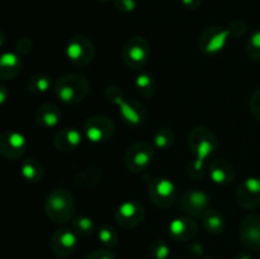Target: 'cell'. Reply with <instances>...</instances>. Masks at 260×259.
I'll use <instances>...</instances> for the list:
<instances>
[{"mask_svg":"<svg viewBox=\"0 0 260 259\" xmlns=\"http://www.w3.org/2000/svg\"><path fill=\"white\" fill-rule=\"evenodd\" d=\"M217 137L206 127H194L188 135V146L194 157L188 165V175L200 179L205 174L206 163L217 150Z\"/></svg>","mask_w":260,"mask_h":259,"instance_id":"cell-1","label":"cell"},{"mask_svg":"<svg viewBox=\"0 0 260 259\" xmlns=\"http://www.w3.org/2000/svg\"><path fill=\"white\" fill-rule=\"evenodd\" d=\"M104 94H106L107 101L118 108V113L124 123L129 126H140L145 121V117H146L145 107L136 99L126 98L121 88L116 85H109L107 86Z\"/></svg>","mask_w":260,"mask_h":259,"instance_id":"cell-2","label":"cell"},{"mask_svg":"<svg viewBox=\"0 0 260 259\" xmlns=\"http://www.w3.org/2000/svg\"><path fill=\"white\" fill-rule=\"evenodd\" d=\"M47 217L56 223L70 222L75 212L74 196L65 188H56L51 190L45 202Z\"/></svg>","mask_w":260,"mask_h":259,"instance_id":"cell-3","label":"cell"},{"mask_svg":"<svg viewBox=\"0 0 260 259\" xmlns=\"http://www.w3.org/2000/svg\"><path fill=\"white\" fill-rule=\"evenodd\" d=\"M90 89L89 80L81 74H66L56 80L55 93L66 104H78L86 98Z\"/></svg>","mask_w":260,"mask_h":259,"instance_id":"cell-4","label":"cell"},{"mask_svg":"<svg viewBox=\"0 0 260 259\" xmlns=\"http://www.w3.org/2000/svg\"><path fill=\"white\" fill-rule=\"evenodd\" d=\"M150 57V45L142 36H132L122 47V60L134 70H140Z\"/></svg>","mask_w":260,"mask_h":259,"instance_id":"cell-5","label":"cell"},{"mask_svg":"<svg viewBox=\"0 0 260 259\" xmlns=\"http://www.w3.org/2000/svg\"><path fill=\"white\" fill-rule=\"evenodd\" d=\"M230 37H234L231 25L229 27L211 25L202 32L198 41V46L206 55H216L226 47Z\"/></svg>","mask_w":260,"mask_h":259,"instance_id":"cell-6","label":"cell"},{"mask_svg":"<svg viewBox=\"0 0 260 259\" xmlns=\"http://www.w3.org/2000/svg\"><path fill=\"white\" fill-rule=\"evenodd\" d=\"M147 192L152 203L160 208H169L177 198L175 184L168 178H149Z\"/></svg>","mask_w":260,"mask_h":259,"instance_id":"cell-7","label":"cell"},{"mask_svg":"<svg viewBox=\"0 0 260 259\" xmlns=\"http://www.w3.org/2000/svg\"><path fill=\"white\" fill-rule=\"evenodd\" d=\"M154 149L146 141H136L126 150L124 165L132 173H141L151 165Z\"/></svg>","mask_w":260,"mask_h":259,"instance_id":"cell-8","label":"cell"},{"mask_svg":"<svg viewBox=\"0 0 260 259\" xmlns=\"http://www.w3.org/2000/svg\"><path fill=\"white\" fill-rule=\"evenodd\" d=\"M116 131L113 119L104 114H94L89 117L84 123L85 137L93 144H101L111 139Z\"/></svg>","mask_w":260,"mask_h":259,"instance_id":"cell-9","label":"cell"},{"mask_svg":"<svg viewBox=\"0 0 260 259\" xmlns=\"http://www.w3.org/2000/svg\"><path fill=\"white\" fill-rule=\"evenodd\" d=\"M95 48L93 42L85 36H74L66 46V56L73 65L84 68L93 61Z\"/></svg>","mask_w":260,"mask_h":259,"instance_id":"cell-10","label":"cell"},{"mask_svg":"<svg viewBox=\"0 0 260 259\" xmlns=\"http://www.w3.org/2000/svg\"><path fill=\"white\" fill-rule=\"evenodd\" d=\"M28 142L23 134L4 131L0 134V155L8 160H18L27 151Z\"/></svg>","mask_w":260,"mask_h":259,"instance_id":"cell-11","label":"cell"},{"mask_svg":"<svg viewBox=\"0 0 260 259\" xmlns=\"http://www.w3.org/2000/svg\"><path fill=\"white\" fill-rule=\"evenodd\" d=\"M179 205L185 216L200 218L210 208V197L201 189H189L183 193Z\"/></svg>","mask_w":260,"mask_h":259,"instance_id":"cell-12","label":"cell"},{"mask_svg":"<svg viewBox=\"0 0 260 259\" xmlns=\"http://www.w3.org/2000/svg\"><path fill=\"white\" fill-rule=\"evenodd\" d=\"M114 218L123 229H135L144 221L145 208L136 201H124L114 211Z\"/></svg>","mask_w":260,"mask_h":259,"instance_id":"cell-13","label":"cell"},{"mask_svg":"<svg viewBox=\"0 0 260 259\" xmlns=\"http://www.w3.org/2000/svg\"><path fill=\"white\" fill-rule=\"evenodd\" d=\"M78 246V235L73 229L61 228L57 229L55 233L51 235L50 248L55 255L60 258L70 256L75 251Z\"/></svg>","mask_w":260,"mask_h":259,"instance_id":"cell-14","label":"cell"},{"mask_svg":"<svg viewBox=\"0 0 260 259\" xmlns=\"http://www.w3.org/2000/svg\"><path fill=\"white\" fill-rule=\"evenodd\" d=\"M236 201L245 210H254L260 206V179L255 177L246 178L236 190Z\"/></svg>","mask_w":260,"mask_h":259,"instance_id":"cell-15","label":"cell"},{"mask_svg":"<svg viewBox=\"0 0 260 259\" xmlns=\"http://www.w3.org/2000/svg\"><path fill=\"white\" fill-rule=\"evenodd\" d=\"M240 240L251 250H260V213H250L241 221L239 229Z\"/></svg>","mask_w":260,"mask_h":259,"instance_id":"cell-16","label":"cell"},{"mask_svg":"<svg viewBox=\"0 0 260 259\" xmlns=\"http://www.w3.org/2000/svg\"><path fill=\"white\" fill-rule=\"evenodd\" d=\"M168 230L173 240L185 243V241H190L197 235L198 225L189 216H179L170 221Z\"/></svg>","mask_w":260,"mask_h":259,"instance_id":"cell-17","label":"cell"},{"mask_svg":"<svg viewBox=\"0 0 260 259\" xmlns=\"http://www.w3.org/2000/svg\"><path fill=\"white\" fill-rule=\"evenodd\" d=\"M83 142V135L74 127H66L56 132L53 137V145L58 151H75Z\"/></svg>","mask_w":260,"mask_h":259,"instance_id":"cell-18","label":"cell"},{"mask_svg":"<svg viewBox=\"0 0 260 259\" xmlns=\"http://www.w3.org/2000/svg\"><path fill=\"white\" fill-rule=\"evenodd\" d=\"M208 175L215 184L228 185L235 178V170L228 160L216 159L208 167Z\"/></svg>","mask_w":260,"mask_h":259,"instance_id":"cell-19","label":"cell"},{"mask_svg":"<svg viewBox=\"0 0 260 259\" xmlns=\"http://www.w3.org/2000/svg\"><path fill=\"white\" fill-rule=\"evenodd\" d=\"M61 113L60 108L56 104L45 103L40 106L36 111V121L43 128H55L61 122Z\"/></svg>","mask_w":260,"mask_h":259,"instance_id":"cell-20","label":"cell"},{"mask_svg":"<svg viewBox=\"0 0 260 259\" xmlns=\"http://www.w3.org/2000/svg\"><path fill=\"white\" fill-rule=\"evenodd\" d=\"M22 60L17 52H4L0 55V79L12 80L22 71Z\"/></svg>","mask_w":260,"mask_h":259,"instance_id":"cell-21","label":"cell"},{"mask_svg":"<svg viewBox=\"0 0 260 259\" xmlns=\"http://www.w3.org/2000/svg\"><path fill=\"white\" fill-rule=\"evenodd\" d=\"M203 228L208 234H213V235H218L225 230V217L222 213L215 208H208L202 216Z\"/></svg>","mask_w":260,"mask_h":259,"instance_id":"cell-22","label":"cell"},{"mask_svg":"<svg viewBox=\"0 0 260 259\" xmlns=\"http://www.w3.org/2000/svg\"><path fill=\"white\" fill-rule=\"evenodd\" d=\"M135 88L137 93L144 98L149 99L156 94V81L149 73H140L135 79Z\"/></svg>","mask_w":260,"mask_h":259,"instance_id":"cell-23","label":"cell"},{"mask_svg":"<svg viewBox=\"0 0 260 259\" xmlns=\"http://www.w3.org/2000/svg\"><path fill=\"white\" fill-rule=\"evenodd\" d=\"M20 174L27 182L38 183L42 180L43 168L36 159H24L20 163Z\"/></svg>","mask_w":260,"mask_h":259,"instance_id":"cell-24","label":"cell"},{"mask_svg":"<svg viewBox=\"0 0 260 259\" xmlns=\"http://www.w3.org/2000/svg\"><path fill=\"white\" fill-rule=\"evenodd\" d=\"M175 142V132L169 127H162L159 128L154 134L152 137V144L159 150H168L174 145Z\"/></svg>","mask_w":260,"mask_h":259,"instance_id":"cell-25","label":"cell"},{"mask_svg":"<svg viewBox=\"0 0 260 259\" xmlns=\"http://www.w3.org/2000/svg\"><path fill=\"white\" fill-rule=\"evenodd\" d=\"M52 85V78L45 74H35L30 76L28 80L27 86L30 93L35 94H43L48 91V89Z\"/></svg>","mask_w":260,"mask_h":259,"instance_id":"cell-26","label":"cell"},{"mask_svg":"<svg viewBox=\"0 0 260 259\" xmlns=\"http://www.w3.org/2000/svg\"><path fill=\"white\" fill-rule=\"evenodd\" d=\"M71 228L75 231L76 235L84 236V238L91 235L95 230L94 221L88 216H76V217H74L71 220Z\"/></svg>","mask_w":260,"mask_h":259,"instance_id":"cell-27","label":"cell"},{"mask_svg":"<svg viewBox=\"0 0 260 259\" xmlns=\"http://www.w3.org/2000/svg\"><path fill=\"white\" fill-rule=\"evenodd\" d=\"M98 239L104 246L114 248L118 243V233L112 225H102L98 230Z\"/></svg>","mask_w":260,"mask_h":259,"instance_id":"cell-28","label":"cell"},{"mask_svg":"<svg viewBox=\"0 0 260 259\" xmlns=\"http://www.w3.org/2000/svg\"><path fill=\"white\" fill-rule=\"evenodd\" d=\"M150 256L151 259H169L170 248L169 244L162 239H156L150 246Z\"/></svg>","mask_w":260,"mask_h":259,"instance_id":"cell-29","label":"cell"},{"mask_svg":"<svg viewBox=\"0 0 260 259\" xmlns=\"http://www.w3.org/2000/svg\"><path fill=\"white\" fill-rule=\"evenodd\" d=\"M101 180V174L96 169H85L84 172L79 173L75 178V183L83 187H91Z\"/></svg>","mask_w":260,"mask_h":259,"instance_id":"cell-30","label":"cell"},{"mask_svg":"<svg viewBox=\"0 0 260 259\" xmlns=\"http://www.w3.org/2000/svg\"><path fill=\"white\" fill-rule=\"evenodd\" d=\"M246 53L254 61H260V29H256L246 42Z\"/></svg>","mask_w":260,"mask_h":259,"instance_id":"cell-31","label":"cell"},{"mask_svg":"<svg viewBox=\"0 0 260 259\" xmlns=\"http://www.w3.org/2000/svg\"><path fill=\"white\" fill-rule=\"evenodd\" d=\"M249 107H250V111L253 113V116L258 121H260V88L256 89L253 95H251L250 102H249Z\"/></svg>","mask_w":260,"mask_h":259,"instance_id":"cell-32","label":"cell"},{"mask_svg":"<svg viewBox=\"0 0 260 259\" xmlns=\"http://www.w3.org/2000/svg\"><path fill=\"white\" fill-rule=\"evenodd\" d=\"M32 46H33V43L29 38L23 37L17 42V46H15V52H17L19 56H24V55H27V53L30 52V50H32Z\"/></svg>","mask_w":260,"mask_h":259,"instance_id":"cell-33","label":"cell"},{"mask_svg":"<svg viewBox=\"0 0 260 259\" xmlns=\"http://www.w3.org/2000/svg\"><path fill=\"white\" fill-rule=\"evenodd\" d=\"M114 7L122 13H132L136 9V0H114Z\"/></svg>","mask_w":260,"mask_h":259,"instance_id":"cell-34","label":"cell"},{"mask_svg":"<svg viewBox=\"0 0 260 259\" xmlns=\"http://www.w3.org/2000/svg\"><path fill=\"white\" fill-rule=\"evenodd\" d=\"M85 259H116V255L111 250L99 249V250H94L90 254H88Z\"/></svg>","mask_w":260,"mask_h":259,"instance_id":"cell-35","label":"cell"},{"mask_svg":"<svg viewBox=\"0 0 260 259\" xmlns=\"http://www.w3.org/2000/svg\"><path fill=\"white\" fill-rule=\"evenodd\" d=\"M187 249L190 254H193L194 256H198V258H202L203 253H205V248L200 243H192L190 245L187 246Z\"/></svg>","mask_w":260,"mask_h":259,"instance_id":"cell-36","label":"cell"},{"mask_svg":"<svg viewBox=\"0 0 260 259\" xmlns=\"http://www.w3.org/2000/svg\"><path fill=\"white\" fill-rule=\"evenodd\" d=\"M180 3H182V4L184 5L187 9L194 10V9H198V8L201 7V4H202V0H180Z\"/></svg>","mask_w":260,"mask_h":259,"instance_id":"cell-37","label":"cell"},{"mask_svg":"<svg viewBox=\"0 0 260 259\" xmlns=\"http://www.w3.org/2000/svg\"><path fill=\"white\" fill-rule=\"evenodd\" d=\"M9 98V91H8V88L3 84H0V106L5 103Z\"/></svg>","mask_w":260,"mask_h":259,"instance_id":"cell-38","label":"cell"},{"mask_svg":"<svg viewBox=\"0 0 260 259\" xmlns=\"http://www.w3.org/2000/svg\"><path fill=\"white\" fill-rule=\"evenodd\" d=\"M235 259H253V258H251V256L249 255V254H246V253H240L238 256H236Z\"/></svg>","mask_w":260,"mask_h":259,"instance_id":"cell-39","label":"cell"},{"mask_svg":"<svg viewBox=\"0 0 260 259\" xmlns=\"http://www.w3.org/2000/svg\"><path fill=\"white\" fill-rule=\"evenodd\" d=\"M4 43H5V33L0 30V48L4 46Z\"/></svg>","mask_w":260,"mask_h":259,"instance_id":"cell-40","label":"cell"},{"mask_svg":"<svg viewBox=\"0 0 260 259\" xmlns=\"http://www.w3.org/2000/svg\"><path fill=\"white\" fill-rule=\"evenodd\" d=\"M202 259H215V258H212V256H203Z\"/></svg>","mask_w":260,"mask_h":259,"instance_id":"cell-41","label":"cell"},{"mask_svg":"<svg viewBox=\"0 0 260 259\" xmlns=\"http://www.w3.org/2000/svg\"><path fill=\"white\" fill-rule=\"evenodd\" d=\"M98 2H103V3H106V2H109V0H98Z\"/></svg>","mask_w":260,"mask_h":259,"instance_id":"cell-42","label":"cell"},{"mask_svg":"<svg viewBox=\"0 0 260 259\" xmlns=\"http://www.w3.org/2000/svg\"><path fill=\"white\" fill-rule=\"evenodd\" d=\"M177 259H178V258H177Z\"/></svg>","mask_w":260,"mask_h":259,"instance_id":"cell-43","label":"cell"}]
</instances>
